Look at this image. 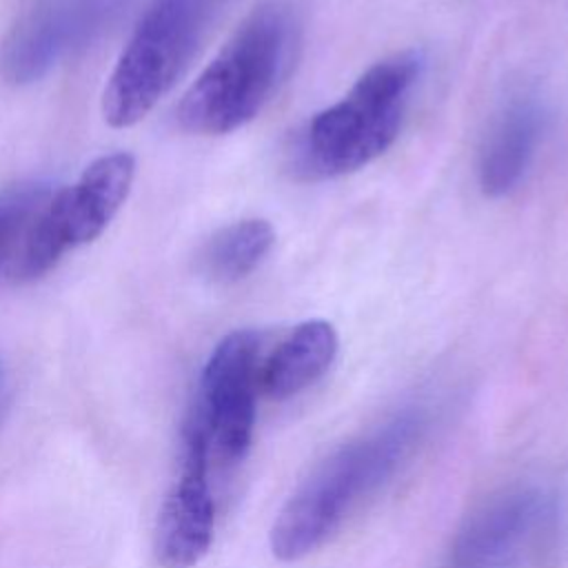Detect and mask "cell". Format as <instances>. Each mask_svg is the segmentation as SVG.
I'll list each match as a JSON object with an SVG mask.
<instances>
[{
    "label": "cell",
    "instance_id": "obj_1",
    "mask_svg": "<svg viewBox=\"0 0 568 568\" xmlns=\"http://www.w3.org/2000/svg\"><path fill=\"white\" fill-rule=\"evenodd\" d=\"M297 38L300 24L288 2L266 0L255 7L182 95L180 126L197 135H224L251 122L286 75Z\"/></svg>",
    "mask_w": 568,
    "mask_h": 568
},
{
    "label": "cell",
    "instance_id": "obj_2",
    "mask_svg": "<svg viewBox=\"0 0 568 568\" xmlns=\"http://www.w3.org/2000/svg\"><path fill=\"white\" fill-rule=\"evenodd\" d=\"M422 430V410H402L322 462L280 510L271 530L273 555L293 561L322 546L351 508L395 473Z\"/></svg>",
    "mask_w": 568,
    "mask_h": 568
},
{
    "label": "cell",
    "instance_id": "obj_3",
    "mask_svg": "<svg viewBox=\"0 0 568 568\" xmlns=\"http://www.w3.org/2000/svg\"><path fill=\"white\" fill-rule=\"evenodd\" d=\"M424 58L397 51L368 67L344 98L320 111L302 131L295 166L306 178H339L364 169L397 140Z\"/></svg>",
    "mask_w": 568,
    "mask_h": 568
},
{
    "label": "cell",
    "instance_id": "obj_4",
    "mask_svg": "<svg viewBox=\"0 0 568 568\" xmlns=\"http://www.w3.org/2000/svg\"><path fill=\"white\" fill-rule=\"evenodd\" d=\"M229 0H155L120 53L104 93L102 115L113 129L144 120L182 78Z\"/></svg>",
    "mask_w": 568,
    "mask_h": 568
},
{
    "label": "cell",
    "instance_id": "obj_5",
    "mask_svg": "<svg viewBox=\"0 0 568 568\" xmlns=\"http://www.w3.org/2000/svg\"><path fill=\"white\" fill-rule=\"evenodd\" d=\"M133 175L131 153H106L93 160L75 184L49 193L27 224L4 275L16 284L33 282L49 273L69 248L102 235L124 204Z\"/></svg>",
    "mask_w": 568,
    "mask_h": 568
},
{
    "label": "cell",
    "instance_id": "obj_6",
    "mask_svg": "<svg viewBox=\"0 0 568 568\" xmlns=\"http://www.w3.org/2000/svg\"><path fill=\"white\" fill-rule=\"evenodd\" d=\"M559 501L539 486L490 497L459 528L450 568H537L557 544Z\"/></svg>",
    "mask_w": 568,
    "mask_h": 568
},
{
    "label": "cell",
    "instance_id": "obj_7",
    "mask_svg": "<svg viewBox=\"0 0 568 568\" xmlns=\"http://www.w3.org/2000/svg\"><path fill=\"white\" fill-rule=\"evenodd\" d=\"M260 366V335L248 328L229 333L204 364L191 413L224 464L240 462L251 446Z\"/></svg>",
    "mask_w": 568,
    "mask_h": 568
},
{
    "label": "cell",
    "instance_id": "obj_8",
    "mask_svg": "<svg viewBox=\"0 0 568 568\" xmlns=\"http://www.w3.org/2000/svg\"><path fill=\"white\" fill-rule=\"evenodd\" d=\"M209 464V435L200 419L189 413L182 428L180 477L160 508L155 528V555L164 568H193L211 548L215 504Z\"/></svg>",
    "mask_w": 568,
    "mask_h": 568
},
{
    "label": "cell",
    "instance_id": "obj_9",
    "mask_svg": "<svg viewBox=\"0 0 568 568\" xmlns=\"http://www.w3.org/2000/svg\"><path fill=\"white\" fill-rule=\"evenodd\" d=\"M98 13V0H38L4 38V78L22 84L44 75L91 29Z\"/></svg>",
    "mask_w": 568,
    "mask_h": 568
},
{
    "label": "cell",
    "instance_id": "obj_10",
    "mask_svg": "<svg viewBox=\"0 0 568 568\" xmlns=\"http://www.w3.org/2000/svg\"><path fill=\"white\" fill-rule=\"evenodd\" d=\"M544 113L532 95L510 98L493 120L479 151L477 178L490 197H504L526 178L539 146Z\"/></svg>",
    "mask_w": 568,
    "mask_h": 568
},
{
    "label": "cell",
    "instance_id": "obj_11",
    "mask_svg": "<svg viewBox=\"0 0 568 568\" xmlns=\"http://www.w3.org/2000/svg\"><path fill=\"white\" fill-rule=\"evenodd\" d=\"M337 333L326 320L297 324L260 366V388L273 399H286L315 384L337 355Z\"/></svg>",
    "mask_w": 568,
    "mask_h": 568
},
{
    "label": "cell",
    "instance_id": "obj_12",
    "mask_svg": "<svg viewBox=\"0 0 568 568\" xmlns=\"http://www.w3.org/2000/svg\"><path fill=\"white\" fill-rule=\"evenodd\" d=\"M275 231L266 220L248 217L217 229L197 253V273L215 284L251 275L271 253Z\"/></svg>",
    "mask_w": 568,
    "mask_h": 568
},
{
    "label": "cell",
    "instance_id": "obj_13",
    "mask_svg": "<svg viewBox=\"0 0 568 568\" xmlns=\"http://www.w3.org/2000/svg\"><path fill=\"white\" fill-rule=\"evenodd\" d=\"M49 193L51 191L40 182L18 184L0 193V273H7L27 224L44 204Z\"/></svg>",
    "mask_w": 568,
    "mask_h": 568
},
{
    "label": "cell",
    "instance_id": "obj_14",
    "mask_svg": "<svg viewBox=\"0 0 568 568\" xmlns=\"http://www.w3.org/2000/svg\"><path fill=\"white\" fill-rule=\"evenodd\" d=\"M0 386H2V384H0Z\"/></svg>",
    "mask_w": 568,
    "mask_h": 568
}]
</instances>
